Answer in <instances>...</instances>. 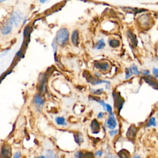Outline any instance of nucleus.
Returning a JSON list of instances; mask_svg holds the SVG:
<instances>
[{"instance_id":"obj_1","label":"nucleus","mask_w":158,"mask_h":158,"mask_svg":"<svg viewBox=\"0 0 158 158\" xmlns=\"http://www.w3.org/2000/svg\"><path fill=\"white\" fill-rule=\"evenodd\" d=\"M69 32L65 28H61L56 33L55 42L61 46H64L69 40Z\"/></svg>"},{"instance_id":"obj_2","label":"nucleus","mask_w":158,"mask_h":158,"mask_svg":"<svg viewBox=\"0 0 158 158\" xmlns=\"http://www.w3.org/2000/svg\"><path fill=\"white\" fill-rule=\"evenodd\" d=\"M23 19V14L19 11H16L13 12L10 17V20L11 23L16 25V27H18L20 25L21 21Z\"/></svg>"},{"instance_id":"obj_3","label":"nucleus","mask_w":158,"mask_h":158,"mask_svg":"<svg viewBox=\"0 0 158 158\" xmlns=\"http://www.w3.org/2000/svg\"><path fill=\"white\" fill-rule=\"evenodd\" d=\"M112 95L114 98V101L115 106L117 109L118 111L120 112V111L122 108L123 105H124V100L121 97V96L119 95V93H116V91H113Z\"/></svg>"},{"instance_id":"obj_4","label":"nucleus","mask_w":158,"mask_h":158,"mask_svg":"<svg viewBox=\"0 0 158 158\" xmlns=\"http://www.w3.org/2000/svg\"><path fill=\"white\" fill-rule=\"evenodd\" d=\"M84 74V77H85V78L86 79V80L88 81V82H89L90 83H91V85H99L101 84V83H110V82L108 81H106V80H100V79H97L96 78H94L93 76L90 75V74L89 72H85L83 73Z\"/></svg>"},{"instance_id":"obj_5","label":"nucleus","mask_w":158,"mask_h":158,"mask_svg":"<svg viewBox=\"0 0 158 158\" xmlns=\"http://www.w3.org/2000/svg\"><path fill=\"white\" fill-rule=\"evenodd\" d=\"M13 24L11 23V22L8 20L5 23H4L1 28V33L3 35H7L10 34L12 29Z\"/></svg>"},{"instance_id":"obj_6","label":"nucleus","mask_w":158,"mask_h":158,"mask_svg":"<svg viewBox=\"0 0 158 158\" xmlns=\"http://www.w3.org/2000/svg\"><path fill=\"white\" fill-rule=\"evenodd\" d=\"M137 132V128L135 125H131L127 130L126 136L128 139L130 140H132L135 138L136 134Z\"/></svg>"},{"instance_id":"obj_7","label":"nucleus","mask_w":158,"mask_h":158,"mask_svg":"<svg viewBox=\"0 0 158 158\" xmlns=\"http://www.w3.org/2000/svg\"><path fill=\"white\" fill-rule=\"evenodd\" d=\"M144 80L147 83H148L149 85H151L153 89L155 90L158 89V82L156 80V79L153 78L152 76H146L145 77H144Z\"/></svg>"},{"instance_id":"obj_8","label":"nucleus","mask_w":158,"mask_h":158,"mask_svg":"<svg viewBox=\"0 0 158 158\" xmlns=\"http://www.w3.org/2000/svg\"><path fill=\"white\" fill-rule=\"evenodd\" d=\"M106 124L109 129L114 130L116 128L117 126V122L114 114L109 116V118H108V120L106 121Z\"/></svg>"},{"instance_id":"obj_9","label":"nucleus","mask_w":158,"mask_h":158,"mask_svg":"<svg viewBox=\"0 0 158 158\" xmlns=\"http://www.w3.org/2000/svg\"><path fill=\"white\" fill-rule=\"evenodd\" d=\"M91 129L92 131V133L94 134H97L100 131V124L96 119L93 120L91 122Z\"/></svg>"},{"instance_id":"obj_10","label":"nucleus","mask_w":158,"mask_h":158,"mask_svg":"<svg viewBox=\"0 0 158 158\" xmlns=\"http://www.w3.org/2000/svg\"><path fill=\"white\" fill-rule=\"evenodd\" d=\"M33 102L35 104L36 106L39 108H42L43 106L44 103H45V101H44V100L42 98V96L38 94L35 96L34 99H33Z\"/></svg>"},{"instance_id":"obj_11","label":"nucleus","mask_w":158,"mask_h":158,"mask_svg":"<svg viewBox=\"0 0 158 158\" xmlns=\"http://www.w3.org/2000/svg\"><path fill=\"white\" fill-rule=\"evenodd\" d=\"M95 66L96 69H98L101 71H106L109 67V65L107 63H102V62H95Z\"/></svg>"},{"instance_id":"obj_12","label":"nucleus","mask_w":158,"mask_h":158,"mask_svg":"<svg viewBox=\"0 0 158 158\" xmlns=\"http://www.w3.org/2000/svg\"><path fill=\"white\" fill-rule=\"evenodd\" d=\"M71 42L74 46H77L79 43V35L78 32L77 30L73 31L72 36H71Z\"/></svg>"},{"instance_id":"obj_13","label":"nucleus","mask_w":158,"mask_h":158,"mask_svg":"<svg viewBox=\"0 0 158 158\" xmlns=\"http://www.w3.org/2000/svg\"><path fill=\"white\" fill-rule=\"evenodd\" d=\"M127 37H128L129 39L130 40V41L131 43V45H133V46H134V47L137 46V44H138V41H137V37H136V36H135V35L131 32L129 31V32H127Z\"/></svg>"},{"instance_id":"obj_14","label":"nucleus","mask_w":158,"mask_h":158,"mask_svg":"<svg viewBox=\"0 0 158 158\" xmlns=\"http://www.w3.org/2000/svg\"><path fill=\"white\" fill-rule=\"evenodd\" d=\"M46 77H43L40 81V91L41 93H45L46 90Z\"/></svg>"},{"instance_id":"obj_15","label":"nucleus","mask_w":158,"mask_h":158,"mask_svg":"<svg viewBox=\"0 0 158 158\" xmlns=\"http://www.w3.org/2000/svg\"><path fill=\"white\" fill-rule=\"evenodd\" d=\"M118 156L120 158H130V153L127 150H122L118 153Z\"/></svg>"},{"instance_id":"obj_16","label":"nucleus","mask_w":158,"mask_h":158,"mask_svg":"<svg viewBox=\"0 0 158 158\" xmlns=\"http://www.w3.org/2000/svg\"><path fill=\"white\" fill-rule=\"evenodd\" d=\"M74 140H75L76 142L78 144H80L82 143L83 142V136L80 133H77L74 135Z\"/></svg>"},{"instance_id":"obj_17","label":"nucleus","mask_w":158,"mask_h":158,"mask_svg":"<svg viewBox=\"0 0 158 158\" xmlns=\"http://www.w3.org/2000/svg\"><path fill=\"white\" fill-rule=\"evenodd\" d=\"M108 43L109 46L113 48H117L120 46V42L117 40L115 39H112V40H109L108 41Z\"/></svg>"},{"instance_id":"obj_18","label":"nucleus","mask_w":158,"mask_h":158,"mask_svg":"<svg viewBox=\"0 0 158 158\" xmlns=\"http://www.w3.org/2000/svg\"><path fill=\"white\" fill-rule=\"evenodd\" d=\"M78 158H95L93 153H83L82 152H79V155Z\"/></svg>"},{"instance_id":"obj_19","label":"nucleus","mask_w":158,"mask_h":158,"mask_svg":"<svg viewBox=\"0 0 158 158\" xmlns=\"http://www.w3.org/2000/svg\"><path fill=\"white\" fill-rule=\"evenodd\" d=\"M55 121L57 124L59 125H67V122H65V118L63 117H57L55 118Z\"/></svg>"},{"instance_id":"obj_20","label":"nucleus","mask_w":158,"mask_h":158,"mask_svg":"<svg viewBox=\"0 0 158 158\" xmlns=\"http://www.w3.org/2000/svg\"><path fill=\"white\" fill-rule=\"evenodd\" d=\"M105 46H106V44H105L104 40L103 39H101L98 42L97 44H96V45H95V48L96 50H99L103 49V48H104L105 47Z\"/></svg>"},{"instance_id":"obj_21","label":"nucleus","mask_w":158,"mask_h":158,"mask_svg":"<svg viewBox=\"0 0 158 158\" xmlns=\"http://www.w3.org/2000/svg\"><path fill=\"white\" fill-rule=\"evenodd\" d=\"M133 74V72L130 67L126 69V70H125V78L126 79L129 78L131 76H132Z\"/></svg>"},{"instance_id":"obj_22","label":"nucleus","mask_w":158,"mask_h":158,"mask_svg":"<svg viewBox=\"0 0 158 158\" xmlns=\"http://www.w3.org/2000/svg\"><path fill=\"white\" fill-rule=\"evenodd\" d=\"M52 50H53V52H54V60L56 61H57V43L56 42H53L52 43Z\"/></svg>"},{"instance_id":"obj_23","label":"nucleus","mask_w":158,"mask_h":158,"mask_svg":"<svg viewBox=\"0 0 158 158\" xmlns=\"http://www.w3.org/2000/svg\"><path fill=\"white\" fill-rule=\"evenodd\" d=\"M156 122L155 118L151 117L150 120H149L148 124L146 125V127H151V126H156Z\"/></svg>"},{"instance_id":"obj_24","label":"nucleus","mask_w":158,"mask_h":158,"mask_svg":"<svg viewBox=\"0 0 158 158\" xmlns=\"http://www.w3.org/2000/svg\"><path fill=\"white\" fill-rule=\"evenodd\" d=\"M46 157V158H56V155L52 151L48 150Z\"/></svg>"},{"instance_id":"obj_25","label":"nucleus","mask_w":158,"mask_h":158,"mask_svg":"<svg viewBox=\"0 0 158 158\" xmlns=\"http://www.w3.org/2000/svg\"><path fill=\"white\" fill-rule=\"evenodd\" d=\"M130 68L131 69V70H132L133 74H136V75H139V74H140V71H138V67L136 66L135 65H132Z\"/></svg>"},{"instance_id":"obj_26","label":"nucleus","mask_w":158,"mask_h":158,"mask_svg":"<svg viewBox=\"0 0 158 158\" xmlns=\"http://www.w3.org/2000/svg\"><path fill=\"white\" fill-rule=\"evenodd\" d=\"M106 111L109 112V115L111 116V115H113V113H112V107L110 106V105L108 104H106Z\"/></svg>"},{"instance_id":"obj_27","label":"nucleus","mask_w":158,"mask_h":158,"mask_svg":"<svg viewBox=\"0 0 158 158\" xmlns=\"http://www.w3.org/2000/svg\"><path fill=\"white\" fill-rule=\"evenodd\" d=\"M30 27H29V26H27V27H26L24 29V35L25 37H27L28 35L29 34V32H30Z\"/></svg>"},{"instance_id":"obj_28","label":"nucleus","mask_w":158,"mask_h":158,"mask_svg":"<svg viewBox=\"0 0 158 158\" xmlns=\"http://www.w3.org/2000/svg\"><path fill=\"white\" fill-rule=\"evenodd\" d=\"M117 130H112L111 131H109V135H110L111 137H113V136H114L115 135H116L117 133Z\"/></svg>"},{"instance_id":"obj_29","label":"nucleus","mask_w":158,"mask_h":158,"mask_svg":"<svg viewBox=\"0 0 158 158\" xmlns=\"http://www.w3.org/2000/svg\"><path fill=\"white\" fill-rule=\"evenodd\" d=\"M153 74H155V76H156V77L158 78V69L157 68H154L153 69Z\"/></svg>"},{"instance_id":"obj_30","label":"nucleus","mask_w":158,"mask_h":158,"mask_svg":"<svg viewBox=\"0 0 158 158\" xmlns=\"http://www.w3.org/2000/svg\"><path fill=\"white\" fill-rule=\"evenodd\" d=\"M20 156H21V153L20 152L18 151V152H16L14 156H13V158H20Z\"/></svg>"},{"instance_id":"obj_31","label":"nucleus","mask_w":158,"mask_h":158,"mask_svg":"<svg viewBox=\"0 0 158 158\" xmlns=\"http://www.w3.org/2000/svg\"><path fill=\"white\" fill-rule=\"evenodd\" d=\"M103 152L102 151H101V150L98 151L97 152L95 153V156H97V157H101L103 155Z\"/></svg>"},{"instance_id":"obj_32","label":"nucleus","mask_w":158,"mask_h":158,"mask_svg":"<svg viewBox=\"0 0 158 158\" xmlns=\"http://www.w3.org/2000/svg\"><path fill=\"white\" fill-rule=\"evenodd\" d=\"M103 91V89H99L98 90H96V91H95V93L96 94V95H99V94L101 93Z\"/></svg>"},{"instance_id":"obj_33","label":"nucleus","mask_w":158,"mask_h":158,"mask_svg":"<svg viewBox=\"0 0 158 158\" xmlns=\"http://www.w3.org/2000/svg\"><path fill=\"white\" fill-rule=\"evenodd\" d=\"M143 74L146 76H148L149 74H150V72L148 71H146V70H144V71H143Z\"/></svg>"},{"instance_id":"obj_34","label":"nucleus","mask_w":158,"mask_h":158,"mask_svg":"<svg viewBox=\"0 0 158 158\" xmlns=\"http://www.w3.org/2000/svg\"><path fill=\"white\" fill-rule=\"evenodd\" d=\"M104 113H103V112H99V114H98V118H101L103 116H104Z\"/></svg>"},{"instance_id":"obj_35","label":"nucleus","mask_w":158,"mask_h":158,"mask_svg":"<svg viewBox=\"0 0 158 158\" xmlns=\"http://www.w3.org/2000/svg\"><path fill=\"white\" fill-rule=\"evenodd\" d=\"M105 158H113V156H112V155L111 154V153H108V154L106 155V157H105Z\"/></svg>"},{"instance_id":"obj_36","label":"nucleus","mask_w":158,"mask_h":158,"mask_svg":"<svg viewBox=\"0 0 158 158\" xmlns=\"http://www.w3.org/2000/svg\"><path fill=\"white\" fill-rule=\"evenodd\" d=\"M133 158H142V157H140V156L137 155H135L133 156Z\"/></svg>"},{"instance_id":"obj_37","label":"nucleus","mask_w":158,"mask_h":158,"mask_svg":"<svg viewBox=\"0 0 158 158\" xmlns=\"http://www.w3.org/2000/svg\"><path fill=\"white\" fill-rule=\"evenodd\" d=\"M35 158H46V156H41L36 157Z\"/></svg>"},{"instance_id":"obj_38","label":"nucleus","mask_w":158,"mask_h":158,"mask_svg":"<svg viewBox=\"0 0 158 158\" xmlns=\"http://www.w3.org/2000/svg\"><path fill=\"white\" fill-rule=\"evenodd\" d=\"M40 2L42 3H45V2H46V1H40Z\"/></svg>"}]
</instances>
